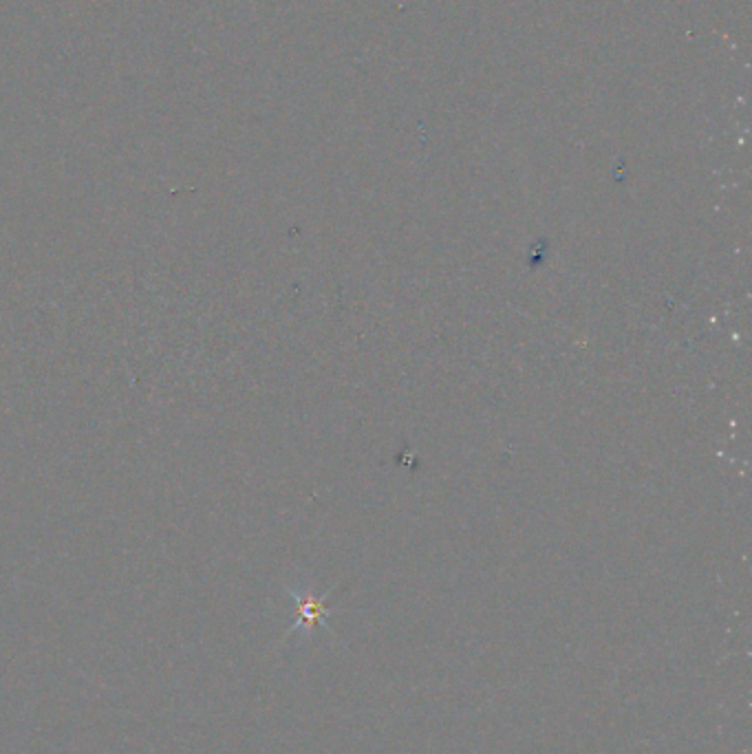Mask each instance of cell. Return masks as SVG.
<instances>
[{
  "label": "cell",
  "instance_id": "cell-1",
  "mask_svg": "<svg viewBox=\"0 0 752 754\" xmlns=\"http://www.w3.org/2000/svg\"><path fill=\"white\" fill-rule=\"evenodd\" d=\"M322 615H324V609L321 602L309 600V598L301 600V620H298L296 629L302 627V624H305V627H316V624L322 620Z\"/></svg>",
  "mask_w": 752,
  "mask_h": 754
}]
</instances>
